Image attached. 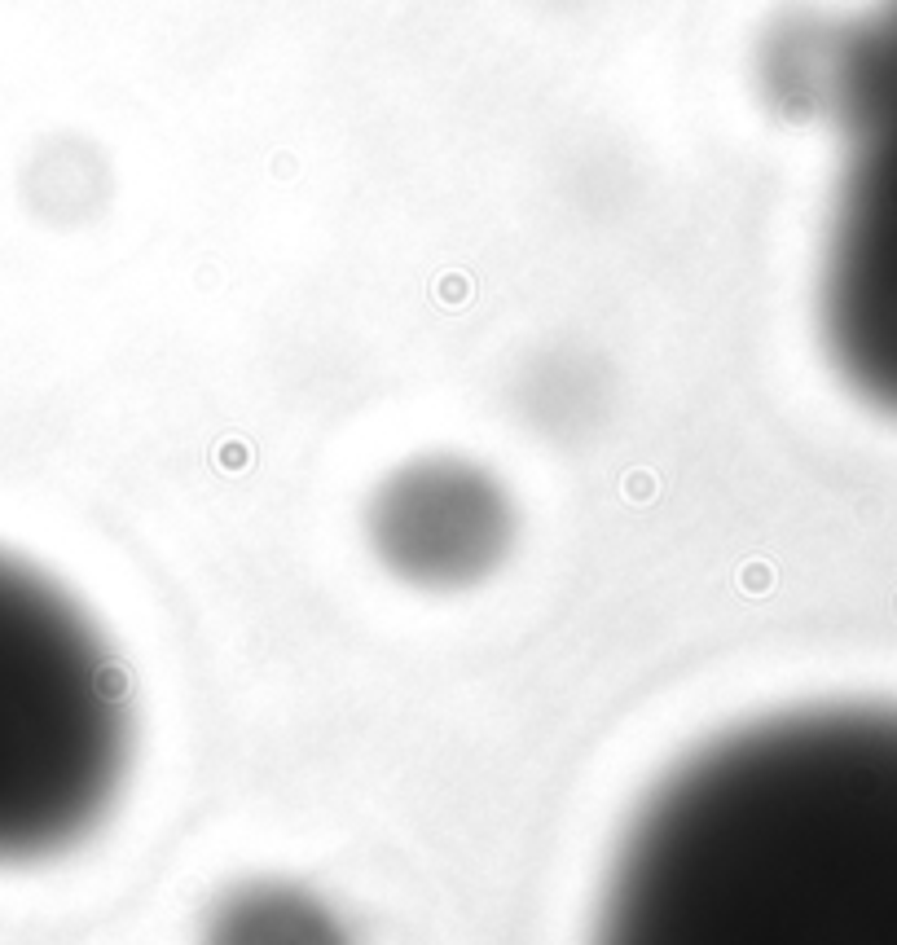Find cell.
<instances>
[{"mask_svg": "<svg viewBox=\"0 0 897 945\" xmlns=\"http://www.w3.org/2000/svg\"><path fill=\"white\" fill-rule=\"evenodd\" d=\"M810 115L845 137L818 321L854 392L897 418V0L823 31Z\"/></svg>", "mask_w": 897, "mask_h": 945, "instance_id": "3", "label": "cell"}, {"mask_svg": "<svg viewBox=\"0 0 897 945\" xmlns=\"http://www.w3.org/2000/svg\"><path fill=\"white\" fill-rule=\"evenodd\" d=\"M207 945H348V937L313 893L278 880H256L216 906Z\"/></svg>", "mask_w": 897, "mask_h": 945, "instance_id": "5", "label": "cell"}, {"mask_svg": "<svg viewBox=\"0 0 897 945\" xmlns=\"http://www.w3.org/2000/svg\"><path fill=\"white\" fill-rule=\"evenodd\" d=\"M365 541L401 585L471 589L511 559L519 506L493 466L462 453H418L374 484Z\"/></svg>", "mask_w": 897, "mask_h": 945, "instance_id": "4", "label": "cell"}, {"mask_svg": "<svg viewBox=\"0 0 897 945\" xmlns=\"http://www.w3.org/2000/svg\"><path fill=\"white\" fill-rule=\"evenodd\" d=\"M132 765L128 686L88 611L0 554V862L102 827Z\"/></svg>", "mask_w": 897, "mask_h": 945, "instance_id": "2", "label": "cell"}, {"mask_svg": "<svg viewBox=\"0 0 897 945\" xmlns=\"http://www.w3.org/2000/svg\"><path fill=\"white\" fill-rule=\"evenodd\" d=\"M590 945H897V708L730 726L642 796Z\"/></svg>", "mask_w": 897, "mask_h": 945, "instance_id": "1", "label": "cell"}]
</instances>
